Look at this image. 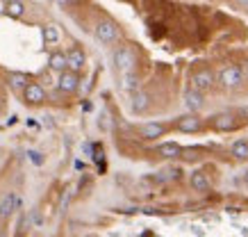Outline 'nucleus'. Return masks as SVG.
<instances>
[{"instance_id":"39448f33","label":"nucleus","mask_w":248,"mask_h":237,"mask_svg":"<svg viewBox=\"0 0 248 237\" xmlns=\"http://www.w3.org/2000/svg\"><path fill=\"white\" fill-rule=\"evenodd\" d=\"M57 87H60L64 94H73L78 92V87H80V76H78L76 71H62L60 73V80H57Z\"/></svg>"},{"instance_id":"2eb2a0df","label":"nucleus","mask_w":248,"mask_h":237,"mask_svg":"<svg viewBox=\"0 0 248 237\" xmlns=\"http://www.w3.org/2000/svg\"><path fill=\"white\" fill-rule=\"evenodd\" d=\"M189 183H191V187H194L196 191L210 190V178H207V174H203V171H194L191 178H189Z\"/></svg>"},{"instance_id":"9b49d317","label":"nucleus","mask_w":248,"mask_h":237,"mask_svg":"<svg viewBox=\"0 0 248 237\" xmlns=\"http://www.w3.org/2000/svg\"><path fill=\"white\" fill-rule=\"evenodd\" d=\"M84 62H87V57H84V53L80 50V48H71L66 53V66L68 71H82L84 69Z\"/></svg>"},{"instance_id":"393cba45","label":"nucleus","mask_w":248,"mask_h":237,"mask_svg":"<svg viewBox=\"0 0 248 237\" xmlns=\"http://www.w3.org/2000/svg\"><path fill=\"white\" fill-rule=\"evenodd\" d=\"M241 180H244V183L248 185V169H246V171H244V176H241Z\"/></svg>"},{"instance_id":"5701e85b","label":"nucleus","mask_w":248,"mask_h":237,"mask_svg":"<svg viewBox=\"0 0 248 237\" xmlns=\"http://www.w3.org/2000/svg\"><path fill=\"white\" fill-rule=\"evenodd\" d=\"M53 2H55V5H60V7H71L76 0H53Z\"/></svg>"},{"instance_id":"aec40b11","label":"nucleus","mask_w":248,"mask_h":237,"mask_svg":"<svg viewBox=\"0 0 248 237\" xmlns=\"http://www.w3.org/2000/svg\"><path fill=\"white\" fill-rule=\"evenodd\" d=\"M125 92H137V87H139V78H137L135 71H130V73H123V84H121Z\"/></svg>"},{"instance_id":"20e7f679","label":"nucleus","mask_w":248,"mask_h":237,"mask_svg":"<svg viewBox=\"0 0 248 237\" xmlns=\"http://www.w3.org/2000/svg\"><path fill=\"white\" fill-rule=\"evenodd\" d=\"M93 32H96V39L100 44H114L119 39V25L114 21H98Z\"/></svg>"},{"instance_id":"0eeeda50","label":"nucleus","mask_w":248,"mask_h":237,"mask_svg":"<svg viewBox=\"0 0 248 237\" xmlns=\"http://www.w3.org/2000/svg\"><path fill=\"white\" fill-rule=\"evenodd\" d=\"M148 105H151V96L146 92H130V110L135 112V114H141V112H146L148 110Z\"/></svg>"},{"instance_id":"4468645a","label":"nucleus","mask_w":248,"mask_h":237,"mask_svg":"<svg viewBox=\"0 0 248 237\" xmlns=\"http://www.w3.org/2000/svg\"><path fill=\"white\" fill-rule=\"evenodd\" d=\"M157 153L162 158H166V160H173V158H180L182 155V146L175 144V142H166V144H159Z\"/></svg>"},{"instance_id":"dca6fc26","label":"nucleus","mask_w":248,"mask_h":237,"mask_svg":"<svg viewBox=\"0 0 248 237\" xmlns=\"http://www.w3.org/2000/svg\"><path fill=\"white\" fill-rule=\"evenodd\" d=\"M41 37H44L46 44H57V41L62 39V32H60V28H57L55 23H48V25L41 28Z\"/></svg>"},{"instance_id":"412c9836","label":"nucleus","mask_w":248,"mask_h":237,"mask_svg":"<svg viewBox=\"0 0 248 237\" xmlns=\"http://www.w3.org/2000/svg\"><path fill=\"white\" fill-rule=\"evenodd\" d=\"M9 84H12L14 89H25V87H28V76H25V73H12V76H9Z\"/></svg>"},{"instance_id":"a878e982","label":"nucleus","mask_w":248,"mask_h":237,"mask_svg":"<svg viewBox=\"0 0 248 237\" xmlns=\"http://www.w3.org/2000/svg\"><path fill=\"white\" fill-rule=\"evenodd\" d=\"M239 5H244V7H248V0H239Z\"/></svg>"},{"instance_id":"4be33fe9","label":"nucleus","mask_w":248,"mask_h":237,"mask_svg":"<svg viewBox=\"0 0 248 237\" xmlns=\"http://www.w3.org/2000/svg\"><path fill=\"white\" fill-rule=\"evenodd\" d=\"M28 155H30V160L34 162V164H44V155H41V153H37V151H30Z\"/></svg>"},{"instance_id":"6e6552de","label":"nucleus","mask_w":248,"mask_h":237,"mask_svg":"<svg viewBox=\"0 0 248 237\" xmlns=\"http://www.w3.org/2000/svg\"><path fill=\"white\" fill-rule=\"evenodd\" d=\"M212 126L221 132L234 130V128H237V116H234L232 112H221V114H217L212 119Z\"/></svg>"},{"instance_id":"1a4fd4ad","label":"nucleus","mask_w":248,"mask_h":237,"mask_svg":"<svg viewBox=\"0 0 248 237\" xmlns=\"http://www.w3.org/2000/svg\"><path fill=\"white\" fill-rule=\"evenodd\" d=\"M18 205H21V201H18V196H16L14 191L5 194L2 201H0V219H7L9 214H14V210Z\"/></svg>"},{"instance_id":"f8f14e48","label":"nucleus","mask_w":248,"mask_h":237,"mask_svg":"<svg viewBox=\"0 0 248 237\" xmlns=\"http://www.w3.org/2000/svg\"><path fill=\"white\" fill-rule=\"evenodd\" d=\"M139 132H141V137L143 139H157V137H162L166 132V126L164 123H143L141 128H139Z\"/></svg>"},{"instance_id":"b1692460","label":"nucleus","mask_w":248,"mask_h":237,"mask_svg":"<svg viewBox=\"0 0 248 237\" xmlns=\"http://www.w3.org/2000/svg\"><path fill=\"white\" fill-rule=\"evenodd\" d=\"M239 71H241V76H244V80H248V62H244V64H241Z\"/></svg>"},{"instance_id":"9d476101","label":"nucleus","mask_w":248,"mask_h":237,"mask_svg":"<svg viewBox=\"0 0 248 237\" xmlns=\"http://www.w3.org/2000/svg\"><path fill=\"white\" fill-rule=\"evenodd\" d=\"M178 130H182V132H198V130H203V121H201V116H196V114L180 116V119H178Z\"/></svg>"},{"instance_id":"f257e3e1","label":"nucleus","mask_w":248,"mask_h":237,"mask_svg":"<svg viewBox=\"0 0 248 237\" xmlns=\"http://www.w3.org/2000/svg\"><path fill=\"white\" fill-rule=\"evenodd\" d=\"M114 66L119 73H130V71H135L137 66V55L132 48L128 46H121L114 50Z\"/></svg>"},{"instance_id":"a211bd4d","label":"nucleus","mask_w":248,"mask_h":237,"mask_svg":"<svg viewBox=\"0 0 248 237\" xmlns=\"http://www.w3.org/2000/svg\"><path fill=\"white\" fill-rule=\"evenodd\" d=\"M48 66L53 71H57V73H62V71H66V53H53L50 57H48Z\"/></svg>"},{"instance_id":"f03ea898","label":"nucleus","mask_w":248,"mask_h":237,"mask_svg":"<svg viewBox=\"0 0 248 237\" xmlns=\"http://www.w3.org/2000/svg\"><path fill=\"white\" fill-rule=\"evenodd\" d=\"M217 82L221 84L223 89H239L246 80H244V76H241L239 66H223V69L218 71Z\"/></svg>"},{"instance_id":"6ab92c4d","label":"nucleus","mask_w":248,"mask_h":237,"mask_svg":"<svg viewBox=\"0 0 248 237\" xmlns=\"http://www.w3.org/2000/svg\"><path fill=\"white\" fill-rule=\"evenodd\" d=\"M230 151H232L234 158H239V160H246V158H248V139H237Z\"/></svg>"},{"instance_id":"f3484780","label":"nucleus","mask_w":248,"mask_h":237,"mask_svg":"<svg viewBox=\"0 0 248 237\" xmlns=\"http://www.w3.org/2000/svg\"><path fill=\"white\" fill-rule=\"evenodd\" d=\"M5 14L12 16V18H21L25 14V5H23L21 0H7L5 2Z\"/></svg>"},{"instance_id":"7ed1b4c3","label":"nucleus","mask_w":248,"mask_h":237,"mask_svg":"<svg viewBox=\"0 0 248 237\" xmlns=\"http://www.w3.org/2000/svg\"><path fill=\"white\" fill-rule=\"evenodd\" d=\"M191 89L194 92H210L212 87H214V82H217V76H214V71L210 69H201V71H196L194 76H191Z\"/></svg>"},{"instance_id":"423d86ee","label":"nucleus","mask_w":248,"mask_h":237,"mask_svg":"<svg viewBox=\"0 0 248 237\" xmlns=\"http://www.w3.org/2000/svg\"><path fill=\"white\" fill-rule=\"evenodd\" d=\"M23 98L28 105H41L46 100V92L39 82H28V87L23 89Z\"/></svg>"},{"instance_id":"ddd939ff","label":"nucleus","mask_w":248,"mask_h":237,"mask_svg":"<svg viewBox=\"0 0 248 237\" xmlns=\"http://www.w3.org/2000/svg\"><path fill=\"white\" fill-rule=\"evenodd\" d=\"M185 105H187V110H191V114H196V112H198V110H203V105H205L203 94L189 89V92L185 94Z\"/></svg>"}]
</instances>
